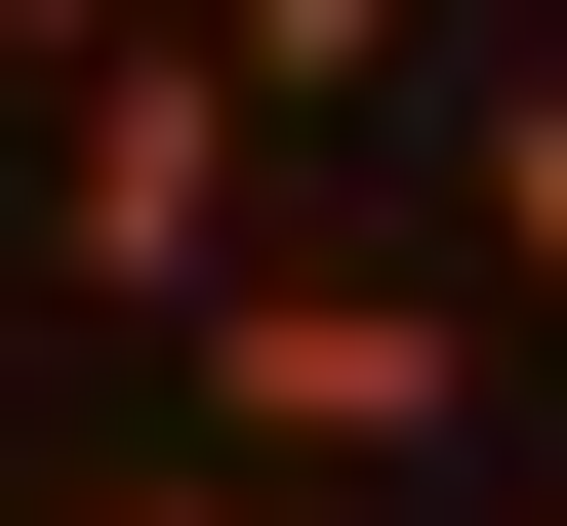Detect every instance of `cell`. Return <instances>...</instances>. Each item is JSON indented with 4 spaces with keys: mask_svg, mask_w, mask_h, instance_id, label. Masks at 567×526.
<instances>
[{
    "mask_svg": "<svg viewBox=\"0 0 567 526\" xmlns=\"http://www.w3.org/2000/svg\"><path fill=\"white\" fill-rule=\"evenodd\" d=\"M41 283H122V324H244L284 283V82L203 41V0L122 41V82H41Z\"/></svg>",
    "mask_w": 567,
    "mask_h": 526,
    "instance_id": "obj_1",
    "label": "cell"
},
{
    "mask_svg": "<svg viewBox=\"0 0 567 526\" xmlns=\"http://www.w3.org/2000/svg\"><path fill=\"white\" fill-rule=\"evenodd\" d=\"M163 405L244 445V486H324V445H446V405H486V283H365V244H284L244 324H163Z\"/></svg>",
    "mask_w": 567,
    "mask_h": 526,
    "instance_id": "obj_2",
    "label": "cell"
},
{
    "mask_svg": "<svg viewBox=\"0 0 567 526\" xmlns=\"http://www.w3.org/2000/svg\"><path fill=\"white\" fill-rule=\"evenodd\" d=\"M446 203H486V283L567 324V41H486V82H446Z\"/></svg>",
    "mask_w": 567,
    "mask_h": 526,
    "instance_id": "obj_3",
    "label": "cell"
},
{
    "mask_svg": "<svg viewBox=\"0 0 567 526\" xmlns=\"http://www.w3.org/2000/svg\"><path fill=\"white\" fill-rule=\"evenodd\" d=\"M203 41H244L284 122H446V0H203Z\"/></svg>",
    "mask_w": 567,
    "mask_h": 526,
    "instance_id": "obj_4",
    "label": "cell"
},
{
    "mask_svg": "<svg viewBox=\"0 0 567 526\" xmlns=\"http://www.w3.org/2000/svg\"><path fill=\"white\" fill-rule=\"evenodd\" d=\"M122 41H163V0H0V82H122Z\"/></svg>",
    "mask_w": 567,
    "mask_h": 526,
    "instance_id": "obj_5",
    "label": "cell"
}]
</instances>
